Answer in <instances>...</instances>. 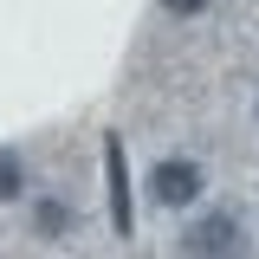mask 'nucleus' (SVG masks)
Returning <instances> with one entry per match:
<instances>
[{
	"instance_id": "3",
	"label": "nucleus",
	"mask_w": 259,
	"mask_h": 259,
	"mask_svg": "<svg viewBox=\"0 0 259 259\" xmlns=\"http://www.w3.org/2000/svg\"><path fill=\"white\" fill-rule=\"evenodd\" d=\"M182 253H240V227L233 214H214V221H201L182 233Z\"/></svg>"
},
{
	"instance_id": "6",
	"label": "nucleus",
	"mask_w": 259,
	"mask_h": 259,
	"mask_svg": "<svg viewBox=\"0 0 259 259\" xmlns=\"http://www.w3.org/2000/svg\"><path fill=\"white\" fill-rule=\"evenodd\" d=\"M162 13H175V20H194V13H207V0H162Z\"/></svg>"
},
{
	"instance_id": "4",
	"label": "nucleus",
	"mask_w": 259,
	"mask_h": 259,
	"mask_svg": "<svg viewBox=\"0 0 259 259\" xmlns=\"http://www.w3.org/2000/svg\"><path fill=\"white\" fill-rule=\"evenodd\" d=\"M32 227H39L46 240H65V233H71V207L46 194V201H32Z\"/></svg>"
},
{
	"instance_id": "2",
	"label": "nucleus",
	"mask_w": 259,
	"mask_h": 259,
	"mask_svg": "<svg viewBox=\"0 0 259 259\" xmlns=\"http://www.w3.org/2000/svg\"><path fill=\"white\" fill-rule=\"evenodd\" d=\"M194 194H201V168L194 162H156V175H149V201L156 207H188Z\"/></svg>"
},
{
	"instance_id": "7",
	"label": "nucleus",
	"mask_w": 259,
	"mask_h": 259,
	"mask_svg": "<svg viewBox=\"0 0 259 259\" xmlns=\"http://www.w3.org/2000/svg\"><path fill=\"white\" fill-rule=\"evenodd\" d=\"M253 117H259V110H253Z\"/></svg>"
},
{
	"instance_id": "5",
	"label": "nucleus",
	"mask_w": 259,
	"mask_h": 259,
	"mask_svg": "<svg viewBox=\"0 0 259 259\" xmlns=\"http://www.w3.org/2000/svg\"><path fill=\"white\" fill-rule=\"evenodd\" d=\"M20 188H26V168H20V149H0V201H13Z\"/></svg>"
},
{
	"instance_id": "1",
	"label": "nucleus",
	"mask_w": 259,
	"mask_h": 259,
	"mask_svg": "<svg viewBox=\"0 0 259 259\" xmlns=\"http://www.w3.org/2000/svg\"><path fill=\"white\" fill-rule=\"evenodd\" d=\"M104 188H110V227L130 240L136 214H130V168H123V143L117 136H104Z\"/></svg>"
}]
</instances>
